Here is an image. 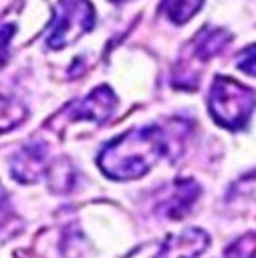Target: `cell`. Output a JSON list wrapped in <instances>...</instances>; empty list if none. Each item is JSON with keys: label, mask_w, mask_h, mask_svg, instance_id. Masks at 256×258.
<instances>
[{"label": "cell", "mask_w": 256, "mask_h": 258, "mask_svg": "<svg viewBox=\"0 0 256 258\" xmlns=\"http://www.w3.org/2000/svg\"><path fill=\"white\" fill-rule=\"evenodd\" d=\"M167 147L165 131L159 125H143L111 139L101 149L97 163L111 179H137L167 153Z\"/></svg>", "instance_id": "obj_1"}, {"label": "cell", "mask_w": 256, "mask_h": 258, "mask_svg": "<svg viewBox=\"0 0 256 258\" xmlns=\"http://www.w3.org/2000/svg\"><path fill=\"white\" fill-rule=\"evenodd\" d=\"M214 121L226 129H242L254 107V93L236 79L218 75L212 83L208 97Z\"/></svg>", "instance_id": "obj_2"}, {"label": "cell", "mask_w": 256, "mask_h": 258, "mask_svg": "<svg viewBox=\"0 0 256 258\" xmlns=\"http://www.w3.org/2000/svg\"><path fill=\"white\" fill-rule=\"evenodd\" d=\"M95 24V8L89 0H56L46 32V44L54 50L77 42Z\"/></svg>", "instance_id": "obj_3"}, {"label": "cell", "mask_w": 256, "mask_h": 258, "mask_svg": "<svg viewBox=\"0 0 256 258\" xmlns=\"http://www.w3.org/2000/svg\"><path fill=\"white\" fill-rule=\"evenodd\" d=\"M115 107H117L115 93L107 85H103L93 89L87 97L71 103L67 109V115L69 119H87L95 123H105L113 115Z\"/></svg>", "instance_id": "obj_4"}, {"label": "cell", "mask_w": 256, "mask_h": 258, "mask_svg": "<svg viewBox=\"0 0 256 258\" xmlns=\"http://www.w3.org/2000/svg\"><path fill=\"white\" fill-rule=\"evenodd\" d=\"M46 169V145L44 143H26L10 161V173L20 183H32L40 179Z\"/></svg>", "instance_id": "obj_5"}, {"label": "cell", "mask_w": 256, "mask_h": 258, "mask_svg": "<svg viewBox=\"0 0 256 258\" xmlns=\"http://www.w3.org/2000/svg\"><path fill=\"white\" fill-rule=\"evenodd\" d=\"M208 234L200 228H185L179 234L167 236L155 258H198L208 248Z\"/></svg>", "instance_id": "obj_6"}, {"label": "cell", "mask_w": 256, "mask_h": 258, "mask_svg": "<svg viewBox=\"0 0 256 258\" xmlns=\"http://www.w3.org/2000/svg\"><path fill=\"white\" fill-rule=\"evenodd\" d=\"M198 198H200V185L194 179H175L169 185V194L157 204V212L163 218L179 220L189 212V208Z\"/></svg>", "instance_id": "obj_7"}, {"label": "cell", "mask_w": 256, "mask_h": 258, "mask_svg": "<svg viewBox=\"0 0 256 258\" xmlns=\"http://www.w3.org/2000/svg\"><path fill=\"white\" fill-rule=\"evenodd\" d=\"M230 32L222 30V28H212L206 26L200 30V34L194 38L191 42V52L198 60H210L212 56H216L228 42H230Z\"/></svg>", "instance_id": "obj_8"}, {"label": "cell", "mask_w": 256, "mask_h": 258, "mask_svg": "<svg viewBox=\"0 0 256 258\" xmlns=\"http://www.w3.org/2000/svg\"><path fill=\"white\" fill-rule=\"evenodd\" d=\"M202 4H204V0H163L161 8L171 22L185 24L202 8Z\"/></svg>", "instance_id": "obj_9"}, {"label": "cell", "mask_w": 256, "mask_h": 258, "mask_svg": "<svg viewBox=\"0 0 256 258\" xmlns=\"http://www.w3.org/2000/svg\"><path fill=\"white\" fill-rule=\"evenodd\" d=\"M24 117H26V109L18 101L0 95V133L10 131L16 125H20Z\"/></svg>", "instance_id": "obj_10"}, {"label": "cell", "mask_w": 256, "mask_h": 258, "mask_svg": "<svg viewBox=\"0 0 256 258\" xmlns=\"http://www.w3.org/2000/svg\"><path fill=\"white\" fill-rule=\"evenodd\" d=\"M48 175H50V187H54V189H58V191H67V189L73 187L75 173H73V167H71V163H69L67 159L56 161V163L50 167Z\"/></svg>", "instance_id": "obj_11"}, {"label": "cell", "mask_w": 256, "mask_h": 258, "mask_svg": "<svg viewBox=\"0 0 256 258\" xmlns=\"http://www.w3.org/2000/svg\"><path fill=\"white\" fill-rule=\"evenodd\" d=\"M254 252V238L252 234L242 236L240 240H236L228 250H226V258H252Z\"/></svg>", "instance_id": "obj_12"}, {"label": "cell", "mask_w": 256, "mask_h": 258, "mask_svg": "<svg viewBox=\"0 0 256 258\" xmlns=\"http://www.w3.org/2000/svg\"><path fill=\"white\" fill-rule=\"evenodd\" d=\"M14 32H16V24L0 22V67H4L8 60V46H10Z\"/></svg>", "instance_id": "obj_13"}, {"label": "cell", "mask_w": 256, "mask_h": 258, "mask_svg": "<svg viewBox=\"0 0 256 258\" xmlns=\"http://www.w3.org/2000/svg\"><path fill=\"white\" fill-rule=\"evenodd\" d=\"M238 69L244 71V73H248L250 77H254V46H248L246 50L240 52Z\"/></svg>", "instance_id": "obj_14"}, {"label": "cell", "mask_w": 256, "mask_h": 258, "mask_svg": "<svg viewBox=\"0 0 256 258\" xmlns=\"http://www.w3.org/2000/svg\"><path fill=\"white\" fill-rule=\"evenodd\" d=\"M6 210H8V198H6L4 187L0 185V224H2V220L6 218Z\"/></svg>", "instance_id": "obj_15"}, {"label": "cell", "mask_w": 256, "mask_h": 258, "mask_svg": "<svg viewBox=\"0 0 256 258\" xmlns=\"http://www.w3.org/2000/svg\"><path fill=\"white\" fill-rule=\"evenodd\" d=\"M111 2H125V0H111Z\"/></svg>", "instance_id": "obj_16"}]
</instances>
